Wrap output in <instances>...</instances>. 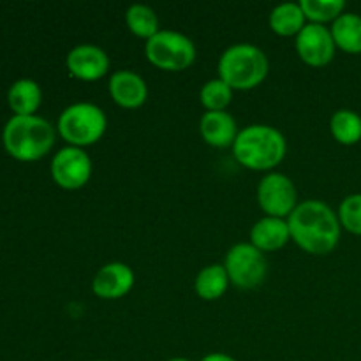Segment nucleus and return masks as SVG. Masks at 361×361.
Instances as JSON below:
<instances>
[{
	"label": "nucleus",
	"mask_w": 361,
	"mask_h": 361,
	"mask_svg": "<svg viewBox=\"0 0 361 361\" xmlns=\"http://www.w3.org/2000/svg\"><path fill=\"white\" fill-rule=\"evenodd\" d=\"M291 240L305 252L314 256L330 254L341 242L342 226L330 204L319 200L298 203L288 217Z\"/></svg>",
	"instance_id": "1"
},
{
	"label": "nucleus",
	"mask_w": 361,
	"mask_h": 361,
	"mask_svg": "<svg viewBox=\"0 0 361 361\" xmlns=\"http://www.w3.org/2000/svg\"><path fill=\"white\" fill-rule=\"evenodd\" d=\"M56 127L39 115H13L2 130L7 154L21 162H34L51 152Z\"/></svg>",
	"instance_id": "2"
},
{
	"label": "nucleus",
	"mask_w": 361,
	"mask_h": 361,
	"mask_svg": "<svg viewBox=\"0 0 361 361\" xmlns=\"http://www.w3.org/2000/svg\"><path fill=\"white\" fill-rule=\"evenodd\" d=\"M233 155L243 168L254 171H268L284 161L288 152V141L284 134L271 126L252 123L240 129L235 143Z\"/></svg>",
	"instance_id": "3"
},
{
	"label": "nucleus",
	"mask_w": 361,
	"mask_h": 361,
	"mask_svg": "<svg viewBox=\"0 0 361 361\" xmlns=\"http://www.w3.org/2000/svg\"><path fill=\"white\" fill-rule=\"evenodd\" d=\"M219 78L233 90H252L268 76L267 53L250 42H236L224 49L217 63Z\"/></svg>",
	"instance_id": "4"
},
{
	"label": "nucleus",
	"mask_w": 361,
	"mask_h": 361,
	"mask_svg": "<svg viewBox=\"0 0 361 361\" xmlns=\"http://www.w3.org/2000/svg\"><path fill=\"white\" fill-rule=\"evenodd\" d=\"M108 129V116L101 106L94 102H74L59 116L56 133L67 145L78 148L90 147L104 136Z\"/></svg>",
	"instance_id": "5"
},
{
	"label": "nucleus",
	"mask_w": 361,
	"mask_h": 361,
	"mask_svg": "<svg viewBox=\"0 0 361 361\" xmlns=\"http://www.w3.org/2000/svg\"><path fill=\"white\" fill-rule=\"evenodd\" d=\"M196 44L190 37L178 30H159L145 42V55L148 62L162 71H183L196 60Z\"/></svg>",
	"instance_id": "6"
},
{
	"label": "nucleus",
	"mask_w": 361,
	"mask_h": 361,
	"mask_svg": "<svg viewBox=\"0 0 361 361\" xmlns=\"http://www.w3.org/2000/svg\"><path fill=\"white\" fill-rule=\"evenodd\" d=\"M224 268L229 282L240 289L259 288L268 274L267 257L250 242L233 245L226 254Z\"/></svg>",
	"instance_id": "7"
},
{
	"label": "nucleus",
	"mask_w": 361,
	"mask_h": 361,
	"mask_svg": "<svg viewBox=\"0 0 361 361\" xmlns=\"http://www.w3.org/2000/svg\"><path fill=\"white\" fill-rule=\"evenodd\" d=\"M257 203L270 217L288 219L298 207V190L288 175L270 171L257 185Z\"/></svg>",
	"instance_id": "8"
},
{
	"label": "nucleus",
	"mask_w": 361,
	"mask_h": 361,
	"mask_svg": "<svg viewBox=\"0 0 361 361\" xmlns=\"http://www.w3.org/2000/svg\"><path fill=\"white\" fill-rule=\"evenodd\" d=\"M92 176V159L85 148H60L51 159V178L66 190H78L88 183Z\"/></svg>",
	"instance_id": "9"
},
{
	"label": "nucleus",
	"mask_w": 361,
	"mask_h": 361,
	"mask_svg": "<svg viewBox=\"0 0 361 361\" xmlns=\"http://www.w3.org/2000/svg\"><path fill=\"white\" fill-rule=\"evenodd\" d=\"M296 51L305 63L312 67H323L334 60L337 46L334 35L326 25L307 23L296 35Z\"/></svg>",
	"instance_id": "10"
},
{
	"label": "nucleus",
	"mask_w": 361,
	"mask_h": 361,
	"mask_svg": "<svg viewBox=\"0 0 361 361\" xmlns=\"http://www.w3.org/2000/svg\"><path fill=\"white\" fill-rule=\"evenodd\" d=\"M66 66L71 76L83 81H95L108 74L109 56L101 46L81 42L67 53Z\"/></svg>",
	"instance_id": "11"
},
{
	"label": "nucleus",
	"mask_w": 361,
	"mask_h": 361,
	"mask_svg": "<svg viewBox=\"0 0 361 361\" xmlns=\"http://www.w3.org/2000/svg\"><path fill=\"white\" fill-rule=\"evenodd\" d=\"M136 275L126 263L113 261L97 270L92 279V291L101 300H120L127 296L133 289Z\"/></svg>",
	"instance_id": "12"
},
{
	"label": "nucleus",
	"mask_w": 361,
	"mask_h": 361,
	"mask_svg": "<svg viewBox=\"0 0 361 361\" xmlns=\"http://www.w3.org/2000/svg\"><path fill=\"white\" fill-rule=\"evenodd\" d=\"M108 90L113 101L126 109L140 108L148 99L147 81L130 69L115 71L109 78Z\"/></svg>",
	"instance_id": "13"
},
{
	"label": "nucleus",
	"mask_w": 361,
	"mask_h": 361,
	"mask_svg": "<svg viewBox=\"0 0 361 361\" xmlns=\"http://www.w3.org/2000/svg\"><path fill=\"white\" fill-rule=\"evenodd\" d=\"M291 240L288 219L264 215L250 229V243L261 252H275L288 245Z\"/></svg>",
	"instance_id": "14"
},
{
	"label": "nucleus",
	"mask_w": 361,
	"mask_h": 361,
	"mask_svg": "<svg viewBox=\"0 0 361 361\" xmlns=\"http://www.w3.org/2000/svg\"><path fill=\"white\" fill-rule=\"evenodd\" d=\"M200 133L208 145L217 148L233 147L238 136V126L231 113L207 111L200 120Z\"/></svg>",
	"instance_id": "15"
},
{
	"label": "nucleus",
	"mask_w": 361,
	"mask_h": 361,
	"mask_svg": "<svg viewBox=\"0 0 361 361\" xmlns=\"http://www.w3.org/2000/svg\"><path fill=\"white\" fill-rule=\"evenodd\" d=\"M7 102L14 115H35L42 102L41 85L32 78H20L7 90Z\"/></svg>",
	"instance_id": "16"
},
{
	"label": "nucleus",
	"mask_w": 361,
	"mask_h": 361,
	"mask_svg": "<svg viewBox=\"0 0 361 361\" xmlns=\"http://www.w3.org/2000/svg\"><path fill=\"white\" fill-rule=\"evenodd\" d=\"M268 23L277 35H282V37L295 35L296 37L307 25V18L300 2H282L271 9Z\"/></svg>",
	"instance_id": "17"
},
{
	"label": "nucleus",
	"mask_w": 361,
	"mask_h": 361,
	"mask_svg": "<svg viewBox=\"0 0 361 361\" xmlns=\"http://www.w3.org/2000/svg\"><path fill=\"white\" fill-rule=\"evenodd\" d=\"M331 35L338 49L351 55L361 53V16L356 13H344L331 23Z\"/></svg>",
	"instance_id": "18"
},
{
	"label": "nucleus",
	"mask_w": 361,
	"mask_h": 361,
	"mask_svg": "<svg viewBox=\"0 0 361 361\" xmlns=\"http://www.w3.org/2000/svg\"><path fill=\"white\" fill-rule=\"evenodd\" d=\"M229 277L226 271L224 264H208V267L201 268L200 274L196 275L194 281V289H196L197 296L207 302H214L224 296V293L229 288Z\"/></svg>",
	"instance_id": "19"
},
{
	"label": "nucleus",
	"mask_w": 361,
	"mask_h": 361,
	"mask_svg": "<svg viewBox=\"0 0 361 361\" xmlns=\"http://www.w3.org/2000/svg\"><path fill=\"white\" fill-rule=\"evenodd\" d=\"M330 130L335 141L341 145L351 147L361 141V115L355 109L342 108L331 115Z\"/></svg>",
	"instance_id": "20"
},
{
	"label": "nucleus",
	"mask_w": 361,
	"mask_h": 361,
	"mask_svg": "<svg viewBox=\"0 0 361 361\" xmlns=\"http://www.w3.org/2000/svg\"><path fill=\"white\" fill-rule=\"evenodd\" d=\"M126 23L136 37L145 39V41L154 37L161 30L157 14L147 4H133V6H129V9L126 11Z\"/></svg>",
	"instance_id": "21"
},
{
	"label": "nucleus",
	"mask_w": 361,
	"mask_h": 361,
	"mask_svg": "<svg viewBox=\"0 0 361 361\" xmlns=\"http://www.w3.org/2000/svg\"><path fill=\"white\" fill-rule=\"evenodd\" d=\"M300 6L309 23L324 25L328 21L334 23L341 14L345 13L344 0H302Z\"/></svg>",
	"instance_id": "22"
},
{
	"label": "nucleus",
	"mask_w": 361,
	"mask_h": 361,
	"mask_svg": "<svg viewBox=\"0 0 361 361\" xmlns=\"http://www.w3.org/2000/svg\"><path fill=\"white\" fill-rule=\"evenodd\" d=\"M233 92L235 90L226 81H222L221 78H214L201 87V104L207 108V111H226L233 99Z\"/></svg>",
	"instance_id": "23"
},
{
	"label": "nucleus",
	"mask_w": 361,
	"mask_h": 361,
	"mask_svg": "<svg viewBox=\"0 0 361 361\" xmlns=\"http://www.w3.org/2000/svg\"><path fill=\"white\" fill-rule=\"evenodd\" d=\"M337 215L342 229L356 236H361V192L345 196L341 201Z\"/></svg>",
	"instance_id": "24"
},
{
	"label": "nucleus",
	"mask_w": 361,
	"mask_h": 361,
	"mask_svg": "<svg viewBox=\"0 0 361 361\" xmlns=\"http://www.w3.org/2000/svg\"><path fill=\"white\" fill-rule=\"evenodd\" d=\"M201 361H238V360H235L233 356L226 355V353H210V355L203 356Z\"/></svg>",
	"instance_id": "25"
},
{
	"label": "nucleus",
	"mask_w": 361,
	"mask_h": 361,
	"mask_svg": "<svg viewBox=\"0 0 361 361\" xmlns=\"http://www.w3.org/2000/svg\"><path fill=\"white\" fill-rule=\"evenodd\" d=\"M168 361H192V360L182 358V356H176V358H171V360H168Z\"/></svg>",
	"instance_id": "26"
},
{
	"label": "nucleus",
	"mask_w": 361,
	"mask_h": 361,
	"mask_svg": "<svg viewBox=\"0 0 361 361\" xmlns=\"http://www.w3.org/2000/svg\"><path fill=\"white\" fill-rule=\"evenodd\" d=\"M94 361H106V360H94Z\"/></svg>",
	"instance_id": "27"
}]
</instances>
